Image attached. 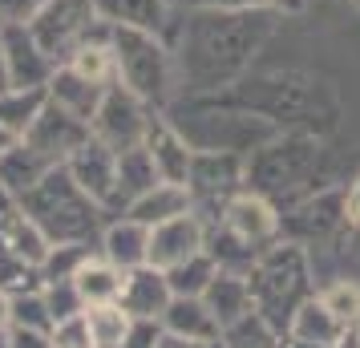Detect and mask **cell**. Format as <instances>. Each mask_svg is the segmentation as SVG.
Here are the masks:
<instances>
[{
  "instance_id": "obj_19",
  "label": "cell",
  "mask_w": 360,
  "mask_h": 348,
  "mask_svg": "<svg viewBox=\"0 0 360 348\" xmlns=\"http://www.w3.org/2000/svg\"><path fill=\"white\" fill-rule=\"evenodd\" d=\"M162 183L158 179V166L150 158L146 146H130L117 154V195H114V215H126V207L134 199H142L146 191Z\"/></svg>"
},
{
  "instance_id": "obj_48",
  "label": "cell",
  "mask_w": 360,
  "mask_h": 348,
  "mask_svg": "<svg viewBox=\"0 0 360 348\" xmlns=\"http://www.w3.org/2000/svg\"><path fill=\"white\" fill-rule=\"evenodd\" d=\"M17 142H20V138H17V134H13V130H8L4 122H0V154H4V150H13V146H17Z\"/></svg>"
},
{
  "instance_id": "obj_40",
  "label": "cell",
  "mask_w": 360,
  "mask_h": 348,
  "mask_svg": "<svg viewBox=\"0 0 360 348\" xmlns=\"http://www.w3.org/2000/svg\"><path fill=\"white\" fill-rule=\"evenodd\" d=\"M4 348H53V332L8 324V328H4Z\"/></svg>"
},
{
  "instance_id": "obj_43",
  "label": "cell",
  "mask_w": 360,
  "mask_h": 348,
  "mask_svg": "<svg viewBox=\"0 0 360 348\" xmlns=\"http://www.w3.org/2000/svg\"><path fill=\"white\" fill-rule=\"evenodd\" d=\"M344 231H360V174L344 186Z\"/></svg>"
},
{
  "instance_id": "obj_12",
  "label": "cell",
  "mask_w": 360,
  "mask_h": 348,
  "mask_svg": "<svg viewBox=\"0 0 360 348\" xmlns=\"http://www.w3.org/2000/svg\"><path fill=\"white\" fill-rule=\"evenodd\" d=\"M142 146L150 150V158H154V166H158V179H162V183H182L186 186L191 158H195V142L186 138L182 126H174L170 117H162L158 110H154Z\"/></svg>"
},
{
  "instance_id": "obj_24",
  "label": "cell",
  "mask_w": 360,
  "mask_h": 348,
  "mask_svg": "<svg viewBox=\"0 0 360 348\" xmlns=\"http://www.w3.org/2000/svg\"><path fill=\"white\" fill-rule=\"evenodd\" d=\"M49 170H53V162H45V158H41L25 138H20L13 150H4V154H0V183L8 186L17 199L25 195V191H33Z\"/></svg>"
},
{
  "instance_id": "obj_10",
  "label": "cell",
  "mask_w": 360,
  "mask_h": 348,
  "mask_svg": "<svg viewBox=\"0 0 360 348\" xmlns=\"http://www.w3.org/2000/svg\"><path fill=\"white\" fill-rule=\"evenodd\" d=\"M4 65H8V89H45L57 73V61L41 49L29 25H4Z\"/></svg>"
},
{
  "instance_id": "obj_31",
  "label": "cell",
  "mask_w": 360,
  "mask_h": 348,
  "mask_svg": "<svg viewBox=\"0 0 360 348\" xmlns=\"http://www.w3.org/2000/svg\"><path fill=\"white\" fill-rule=\"evenodd\" d=\"M219 344L223 348H276L279 344V332L263 320L255 308L247 316H239L235 324H227L223 328V336H219Z\"/></svg>"
},
{
  "instance_id": "obj_3",
  "label": "cell",
  "mask_w": 360,
  "mask_h": 348,
  "mask_svg": "<svg viewBox=\"0 0 360 348\" xmlns=\"http://www.w3.org/2000/svg\"><path fill=\"white\" fill-rule=\"evenodd\" d=\"M320 162H324L320 138L308 130H292L247 154L243 186L247 191H259L263 199H271V202L283 199L295 207L300 199L316 195L311 179H320Z\"/></svg>"
},
{
  "instance_id": "obj_35",
  "label": "cell",
  "mask_w": 360,
  "mask_h": 348,
  "mask_svg": "<svg viewBox=\"0 0 360 348\" xmlns=\"http://www.w3.org/2000/svg\"><path fill=\"white\" fill-rule=\"evenodd\" d=\"M316 296L324 299V308L336 320H340L344 328H352L360 320V283H352V280H332V283H324Z\"/></svg>"
},
{
  "instance_id": "obj_37",
  "label": "cell",
  "mask_w": 360,
  "mask_h": 348,
  "mask_svg": "<svg viewBox=\"0 0 360 348\" xmlns=\"http://www.w3.org/2000/svg\"><path fill=\"white\" fill-rule=\"evenodd\" d=\"M41 292H45V304H49V312H53V324H61L69 316L85 312V299H82V292H77L73 280H53V283H45Z\"/></svg>"
},
{
  "instance_id": "obj_9",
  "label": "cell",
  "mask_w": 360,
  "mask_h": 348,
  "mask_svg": "<svg viewBox=\"0 0 360 348\" xmlns=\"http://www.w3.org/2000/svg\"><path fill=\"white\" fill-rule=\"evenodd\" d=\"M65 170L73 174V183L82 186L94 202H101L114 215V195H117V150H110L105 142H98L94 134L82 146L65 158Z\"/></svg>"
},
{
  "instance_id": "obj_25",
  "label": "cell",
  "mask_w": 360,
  "mask_h": 348,
  "mask_svg": "<svg viewBox=\"0 0 360 348\" xmlns=\"http://www.w3.org/2000/svg\"><path fill=\"white\" fill-rule=\"evenodd\" d=\"M122 280H126V271L114 267L101 251H94L82 264V271L73 276V283H77V292H82V299H85V308H89V304H110V299H117L122 296Z\"/></svg>"
},
{
  "instance_id": "obj_38",
  "label": "cell",
  "mask_w": 360,
  "mask_h": 348,
  "mask_svg": "<svg viewBox=\"0 0 360 348\" xmlns=\"http://www.w3.org/2000/svg\"><path fill=\"white\" fill-rule=\"evenodd\" d=\"M53 348H94V336H89V324L82 316H69L61 324H53Z\"/></svg>"
},
{
  "instance_id": "obj_44",
  "label": "cell",
  "mask_w": 360,
  "mask_h": 348,
  "mask_svg": "<svg viewBox=\"0 0 360 348\" xmlns=\"http://www.w3.org/2000/svg\"><path fill=\"white\" fill-rule=\"evenodd\" d=\"M13 211H17V195H13L8 186L0 183V219H4V215H13Z\"/></svg>"
},
{
  "instance_id": "obj_30",
  "label": "cell",
  "mask_w": 360,
  "mask_h": 348,
  "mask_svg": "<svg viewBox=\"0 0 360 348\" xmlns=\"http://www.w3.org/2000/svg\"><path fill=\"white\" fill-rule=\"evenodd\" d=\"M45 105H49V89H4L0 94V122L17 138H25Z\"/></svg>"
},
{
  "instance_id": "obj_47",
  "label": "cell",
  "mask_w": 360,
  "mask_h": 348,
  "mask_svg": "<svg viewBox=\"0 0 360 348\" xmlns=\"http://www.w3.org/2000/svg\"><path fill=\"white\" fill-rule=\"evenodd\" d=\"M276 348H320V344H308V340H300V336H292V332H283Z\"/></svg>"
},
{
  "instance_id": "obj_34",
  "label": "cell",
  "mask_w": 360,
  "mask_h": 348,
  "mask_svg": "<svg viewBox=\"0 0 360 348\" xmlns=\"http://www.w3.org/2000/svg\"><path fill=\"white\" fill-rule=\"evenodd\" d=\"M94 251H98L94 243H53L49 255H45V264H41V280H45V283H53V280H73Z\"/></svg>"
},
{
  "instance_id": "obj_29",
  "label": "cell",
  "mask_w": 360,
  "mask_h": 348,
  "mask_svg": "<svg viewBox=\"0 0 360 348\" xmlns=\"http://www.w3.org/2000/svg\"><path fill=\"white\" fill-rule=\"evenodd\" d=\"M85 324H89V336H94V348H122L126 344V332H130L134 316L110 299V304H89L85 308Z\"/></svg>"
},
{
  "instance_id": "obj_45",
  "label": "cell",
  "mask_w": 360,
  "mask_h": 348,
  "mask_svg": "<svg viewBox=\"0 0 360 348\" xmlns=\"http://www.w3.org/2000/svg\"><path fill=\"white\" fill-rule=\"evenodd\" d=\"M8 320H13V299H8V292H0V332L8 328Z\"/></svg>"
},
{
  "instance_id": "obj_27",
  "label": "cell",
  "mask_w": 360,
  "mask_h": 348,
  "mask_svg": "<svg viewBox=\"0 0 360 348\" xmlns=\"http://www.w3.org/2000/svg\"><path fill=\"white\" fill-rule=\"evenodd\" d=\"M207 255L214 259L219 271H235V276H247L255 267V259H259V251L251 247L247 239L231 235L223 223H211L207 227Z\"/></svg>"
},
{
  "instance_id": "obj_50",
  "label": "cell",
  "mask_w": 360,
  "mask_h": 348,
  "mask_svg": "<svg viewBox=\"0 0 360 348\" xmlns=\"http://www.w3.org/2000/svg\"><path fill=\"white\" fill-rule=\"evenodd\" d=\"M348 235H352V239H356V247H360V231H348Z\"/></svg>"
},
{
  "instance_id": "obj_17",
  "label": "cell",
  "mask_w": 360,
  "mask_h": 348,
  "mask_svg": "<svg viewBox=\"0 0 360 348\" xmlns=\"http://www.w3.org/2000/svg\"><path fill=\"white\" fill-rule=\"evenodd\" d=\"M98 251L122 271H134V267L150 264V227L138 223L130 215H117L105 223V231L98 239Z\"/></svg>"
},
{
  "instance_id": "obj_49",
  "label": "cell",
  "mask_w": 360,
  "mask_h": 348,
  "mask_svg": "<svg viewBox=\"0 0 360 348\" xmlns=\"http://www.w3.org/2000/svg\"><path fill=\"white\" fill-rule=\"evenodd\" d=\"M332 348H360V336H356V328H348V332H344V336H340V340H336Z\"/></svg>"
},
{
  "instance_id": "obj_46",
  "label": "cell",
  "mask_w": 360,
  "mask_h": 348,
  "mask_svg": "<svg viewBox=\"0 0 360 348\" xmlns=\"http://www.w3.org/2000/svg\"><path fill=\"white\" fill-rule=\"evenodd\" d=\"M8 89V65H4V20H0V94Z\"/></svg>"
},
{
  "instance_id": "obj_20",
  "label": "cell",
  "mask_w": 360,
  "mask_h": 348,
  "mask_svg": "<svg viewBox=\"0 0 360 348\" xmlns=\"http://www.w3.org/2000/svg\"><path fill=\"white\" fill-rule=\"evenodd\" d=\"M98 17L105 25H122V29H146V33H158L170 25V0H94Z\"/></svg>"
},
{
  "instance_id": "obj_4",
  "label": "cell",
  "mask_w": 360,
  "mask_h": 348,
  "mask_svg": "<svg viewBox=\"0 0 360 348\" xmlns=\"http://www.w3.org/2000/svg\"><path fill=\"white\" fill-rule=\"evenodd\" d=\"M114 57H117V82L134 89L142 101L162 105L174 85V49L158 33L146 29H122L114 25Z\"/></svg>"
},
{
  "instance_id": "obj_32",
  "label": "cell",
  "mask_w": 360,
  "mask_h": 348,
  "mask_svg": "<svg viewBox=\"0 0 360 348\" xmlns=\"http://www.w3.org/2000/svg\"><path fill=\"white\" fill-rule=\"evenodd\" d=\"M214 276H219L214 259L207 255V251H198V255H191L186 264L170 267V271H166V283H170L174 296H202V292L211 288Z\"/></svg>"
},
{
  "instance_id": "obj_23",
  "label": "cell",
  "mask_w": 360,
  "mask_h": 348,
  "mask_svg": "<svg viewBox=\"0 0 360 348\" xmlns=\"http://www.w3.org/2000/svg\"><path fill=\"white\" fill-rule=\"evenodd\" d=\"M202 304L214 312L219 328L235 324L239 316H247L255 304H251V288H247V276H235V271H219L211 280V288L202 292Z\"/></svg>"
},
{
  "instance_id": "obj_21",
  "label": "cell",
  "mask_w": 360,
  "mask_h": 348,
  "mask_svg": "<svg viewBox=\"0 0 360 348\" xmlns=\"http://www.w3.org/2000/svg\"><path fill=\"white\" fill-rule=\"evenodd\" d=\"M49 101L53 105H61V110H69L73 117H82L85 126L94 122V114H98L101 98H105V89L94 82H85L82 73H73L69 65H57V73L49 77Z\"/></svg>"
},
{
  "instance_id": "obj_11",
  "label": "cell",
  "mask_w": 360,
  "mask_h": 348,
  "mask_svg": "<svg viewBox=\"0 0 360 348\" xmlns=\"http://www.w3.org/2000/svg\"><path fill=\"white\" fill-rule=\"evenodd\" d=\"M89 126H85L82 117H73L69 110H61V105H45L41 110V117H37L33 126H29V134H25V142L45 158V162H53V166H61L73 154V150L82 146L85 138H89Z\"/></svg>"
},
{
  "instance_id": "obj_22",
  "label": "cell",
  "mask_w": 360,
  "mask_h": 348,
  "mask_svg": "<svg viewBox=\"0 0 360 348\" xmlns=\"http://www.w3.org/2000/svg\"><path fill=\"white\" fill-rule=\"evenodd\" d=\"M186 211H195V202H191V191L182 183H158L154 191H146L142 199H134L126 207V215L138 219V223H146V227H158L166 219H179Z\"/></svg>"
},
{
  "instance_id": "obj_33",
  "label": "cell",
  "mask_w": 360,
  "mask_h": 348,
  "mask_svg": "<svg viewBox=\"0 0 360 348\" xmlns=\"http://www.w3.org/2000/svg\"><path fill=\"white\" fill-rule=\"evenodd\" d=\"M41 288H45V280H41V267L29 264V259H20L17 251L0 239V292L20 296V292H41Z\"/></svg>"
},
{
  "instance_id": "obj_14",
  "label": "cell",
  "mask_w": 360,
  "mask_h": 348,
  "mask_svg": "<svg viewBox=\"0 0 360 348\" xmlns=\"http://www.w3.org/2000/svg\"><path fill=\"white\" fill-rule=\"evenodd\" d=\"M283 215V211H279ZM344 227V191H320V195H308L300 199L283 215V235H292L295 243L304 239H324V235L340 231Z\"/></svg>"
},
{
  "instance_id": "obj_2",
  "label": "cell",
  "mask_w": 360,
  "mask_h": 348,
  "mask_svg": "<svg viewBox=\"0 0 360 348\" xmlns=\"http://www.w3.org/2000/svg\"><path fill=\"white\" fill-rule=\"evenodd\" d=\"M17 207L49 235V243H94V239H101L105 223H110L105 219L110 211L73 183L65 162L53 166L33 191H25Z\"/></svg>"
},
{
  "instance_id": "obj_5",
  "label": "cell",
  "mask_w": 360,
  "mask_h": 348,
  "mask_svg": "<svg viewBox=\"0 0 360 348\" xmlns=\"http://www.w3.org/2000/svg\"><path fill=\"white\" fill-rule=\"evenodd\" d=\"M243 174H247V154H239V150H211V146L195 150L186 191H191V202H195V215L207 227L219 223L231 195L243 191Z\"/></svg>"
},
{
  "instance_id": "obj_8",
  "label": "cell",
  "mask_w": 360,
  "mask_h": 348,
  "mask_svg": "<svg viewBox=\"0 0 360 348\" xmlns=\"http://www.w3.org/2000/svg\"><path fill=\"white\" fill-rule=\"evenodd\" d=\"M219 223L231 235L247 239L255 251H267L276 239H283V215H279V207L271 199H263L259 191H247V186L239 195H231V202L223 207Z\"/></svg>"
},
{
  "instance_id": "obj_52",
  "label": "cell",
  "mask_w": 360,
  "mask_h": 348,
  "mask_svg": "<svg viewBox=\"0 0 360 348\" xmlns=\"http://www.w3.org/2000/svg\"><path fill=\"white\" fill-rule=\"evenodd\" d=\"M267 4H283V0H267Z\"/></svg>"
},
{
  "instance_id": "obj_36",
  "label": "cell",
  "mask_w": 360,
  "mask_h": 348,
  "mask_svg": "<svg viewBox=\"0 0 360 348\" xmlns=\"http://www.w3.org/2000/svg\"><path fill=\"white\" fill-rule=\"evenodd\" d=\"M8 299H13V320L8 324L53 332V312L45 304V292H20V296H8Z\"/></svg>"
},
{
  "instance_id": "obj_28",
  "label": "cell",
  "mask_w": 360,
  "mask_h": 348,
  "mask_svg": "<svg viewBox=\"0 0 360 348\" xmlns=\"http://www.w3.org/2000/svg\"><path fill=\"white\" fill-rule=\"evenodd\" d=\"M0 239H4V243H8V247L17 251L20 259H29V264H45V255H49V235L41 231V227H37L33 219L25 215V211H13V215H4L0 219Z\"/></svg>"
},
{
  "instance_id": "obj_15",
  "label": "cell",
  "mask_w": 360,
  "mask_h": 348,
  "mask_svg": "<svg viewBox=\"0 0 360 348\" xmlns=\"http://www.w3.org/2000/svg\"><path fill=\"white\" fill-rule=\"evenodd\" d=\"M170 299H174V292H170V283H166V271L154 267V264H142V267H134V271H126L117 304H122L134 320H162Z\"/></svg>"
},
{
  "instance_id": "obj_6",
  "label": "cell",
  "mask_w": 360,
  "mask_h": 348,
  "mask_svg": "<svg viewBox=\"0 0 360 348\" xmlns=\"http://www.w3.org/2000/svg\"><path fill=\"white\" fill-rule=\"evenodd\" d=\"M98 20L101 17H98V8H94V0H45L41 13L29 20V29L41 41V49L61 65L69 53L94 33Z\"/></svg>"
},
{
  "instance_id": "obj_18",
  "label": "cell",
  "mask_w": 360,
  "mask_h": 348,
  "mask_svg": "<svg viewBox=\"0 0 360 348\" xmlns=\"http://www.w3.org/2000/svg\"><path fill=\"white\" fill-rule=\"evenodd\" d=\"M162 328L170 332V336L202 340V344H211V340L223 336L219 320H214V312L202 304V296H174L170 304H166V312H162Z\"/></svg>"
},
{
  "instance_id": "obj_42",
  "label": "cell",
  "mask_w": 360,
  "mask_h": 348,
  "mask_svg": "<svg viewBox=\"0 0 360 348\" xmlns=\"http://www.w3.org/2000/svg\"><path fill=\"white\" fill-rule=\"evenodd\" d=\"M45 0H0V20L4 25H29L41 13Z\"/></svg>"
},
{
  "instance_id": "obj_1",
  "label": "cell",
  "mask_w": 360,
  "mask_h": 348,
  "mask_svg": "<svg viewBox=\"0 0 360 348\" xmlns=\"http://www.w3.org/2000/svg\"><path fill=\"white\" fill-rule=\"evenodd\" d=\"M247 288H251V304L255 312L283 336L300 304H308L320 288L311 276V255L304 243L295 239H276L267 251H259L255 267L247 271Z\"/></svg>"
},
{
  "instance_id": "obj_51",
  "label": "cell",
  "mask_w": 360,
  "mask_h": 348,
  "mask_svg": "<svg viewBox=\"0 0 360 348\" xmlns=\"http://www.w3.org/2000/svg\"><path fill=\"white\" fill-rule=\"evenodd\" d=\"M352 328H356V336H360V320H356V324H352Z\"/></svg>"
},
{
  "instance_id": "obj_13",
  "label": "cell",
  "mask_w": 360,
  "mask_h": 348,
  "mask_svg": "<svg viewBox=\"0 0 360 348\" xmlns=\"http://www.w3.org/2000/svg\"><path fill=\"white\" fill-rule=\"evenodd\" d=\"M198 251H207V223H202L195 211L150 227V264L162 267V271L186 264Z\"/></svg>"
},
{
  "instance_id": "obj_41",
  "label": "cell",
  "mask_w": 360,
  "mask_h": 348,
  "mask_svg": "<svg viewBox=\"0 0 360 348\" xmlns=\"http://www.w3.org/2000/svg\"><path fill=\"white\" fill-rule=\"evenodd\" d=\"M170 4H186V8H202V13H247V8H267V0H170Z\"/></svg>"
},
{
  "instance_id": "obj_16",
  "label": "cell",
  "mask_w": 360,
  "mask_h": 348,
  "mask_svg": "<svg viewBox=\"0 0 360 348\" xmlns=\"http://www.w3.org/2000/svg\"><path fill=\"white\" fill-rule=\"evenodd\" d=\"M61 65H69L73 73H82L85 82L101 85V89H110L117 82V57H114V25H105L98 20L94 25V33L85 37L77 49L69 53Z\"/></svg>"
},
{
  "instance_id": "obj_53",
  "label": "cell",
  "mask_w": 360,
  "mask_h": 348,
  "mask_svg": "<svg viewBox=\"0 0 360 348\" xmlns=\"http://www.w3.org/2000/svg\"><path fill=\"white\" fill-rule=\"evenodd\" d=\"M356 8H360V0H356Z\"/></svg>"
},
{
  "instance_id": "obj_7",
  "label": "cell",
  "mask_w": 360,
  "mask_h": 348,
  "mask_svg": "<svg viewBox=\"0 0 360 348\" xmlns=\"http://www.w3.org/2000/svg\"><path fill=\"white\" fill-rule=\"evenodd\" d=\"M158 105H150L142 101L134 89H126L122 82H114L105 89V98H101L98 114L89 122V130L98 142H105L110 150H130V146H142V138H146V126H150V114H154Z\"/></svg>"
},
{
  "instance_id": "obj_26",
  "label": "cell",
  "mask_w": 360,
  "mask_h": 348,
  "mask_svg": "<svg viewBox=\"0 0 360 348\" xmlns=\"http://www.w3.org/2000/svg\"><path fill=\"white\" fill-rule=\"evenodd\" d=\"M288 332L292 336H300V340H308V344H320V348H332L336 340H340L344 324L336 320V316L324 308V299L320 296H311L308 304H300V312L292 316V324H288Z\"/></svg>"
},
{
  "instance_id": "obj_39",
  "label": "cell",
  "mask_w": 360,
  "mask_h": 348,
  "mask_svg": "<svg viewBox=\"0 0 360 348\" xmlns=\"http://www.w3.org/2000/svg\"><path fill=\"white\" fill-rule=\"evenodd\" d=\"M162 336H166L162 320H134L122 348H158L162 344Z\"/></svg>"
}]
</instances>
